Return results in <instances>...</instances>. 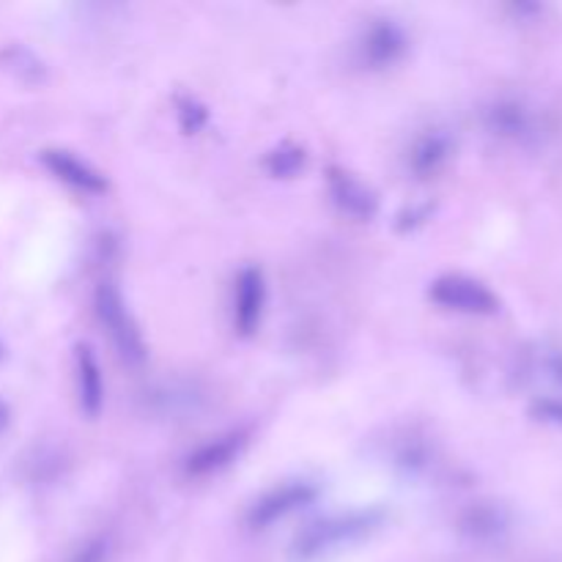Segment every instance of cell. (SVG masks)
I'll return each instance as SVG.
<instances>
[{"instance_id":"16","label":"cell","mask_w":562,"mask_h":562,"mask_svg":"<svg viewBox=\"0 0 562 562\" xmlns=\"http://www.w3.org/2000/svg\"><path fill=\"white\" fill-rule=\"evenodd\" d=\"M176 113H179V124L187 135H195V132H201L209 124V110L192 97L179 99V110Z\"/></svg>"},{"instance_id":"4","label":"cell","mask_w":562,"mask_h":562,"mask_svg":"<svg viewBox=\"0 0 562 562\" xmlns=\"http://www.w3.org/2000/svg\"><path fill=\"white\" fill-rule=\"evenodd\" d=\"M406 49H409V36L398 22L387 16L371 20V25H366V31L357 38V60L366 69H390L404 60Z\"/></svg>"},{"instance_id":"12","label":"cell","mask_w":562,"mask_h":562,"mask_svg":"<svg viewBox=\"0 0 562 562\" xmlns=\"http://www.w3.org/2000/svg\"><path fill=\"white\" fill-rule=\"evenodd\" d=\"M75 384H77V401L86 417H99L104 409V376L102 366H99L97 351L88 344L75 346Z\"/></svg>"},{"instance_id":"15","label":"cell","mask_w":562,"mask_h":562,"mask_svg":"<svg viewBox=\"0 0 562 562\" xmlns=\"http://www.w3.org/2000/svg\"><path fill=\"white\" fill-rule=\"evenodd\" d=\"M110 558H113V541L108 532H97V536H88L66 562H110Z\"/></svg>"},{"instance_id":"11","label":"cell","mask_w":562,"mask_h":562,"mask_svg":"<svg viewBox=\"0 0 562 562\" xmlns=\"http://www.w3.org/2000/svg\"><path fill=\"white\" fill-rule=\"evenodd\" d=\"M488 132L514 143H530L538 135V124L532 110L519 99H497L483 113Z\"/></svg>"},{"instance_id":"7","label":"cell","mask_w":562,"mask_h":562,"mask_svg":"<svg viewBox=\"0 0 562 562\" xmlns=\"http://www.w3.org/2000/svg\"><path fill=\"white\" fill-rule=\"evenodd\" d=\"M327 190L335 206H338L344 214H349V217L355 220L376 217L379 212L376 190H373L368 181H362L357 173H351V170L333 165V168L327 170Z\"/></svg>"},{"instance_id":"1","label":"cell","mask_w":562,"mask_h":562,"mask_svg":"<svg viewBox=\"0 0 562 562\" xmlns=\"http://www.w3.org/2000/svg\"><path fill=\"white\" fill-rule=\"evenodd\" d=\"M387 521V510L382 505H368V508L340 510V514L324 516V519L311 521L291 543V554L296 562H316L344 549L357 547L373 532L382 530Z\"/></svg>"},{"instance_id":"10","label":"cell","mask_w":562,"mask_h":562,"mask_svg":"<svg viewBox=\"0 0 562 562\" xmlns=\"http://www.w3.org/2000/svg\"><path fill=\"white\" fill-rule=\"evenodd\" d=\"M453 148L456 140L448 130H426L423 135H417L415 143L409 146V154H406V170L420 181L434 179V176L442 173L445 165L450 162Z\"/></svg>"},{"instance_id":"6","label":"cell","mask_w":562,"mask_h":562,"mask_svg":"<svg viewBox=\"0 0 562 562\" xmlns=\"http://www.w3.org/2000/svg\"><path fill=\"white\" fill-rule=\"evenodd\" d=\"M250 445V431L247 428H231V431L217 434V437L206 439L198 445L190 456L184 459V472L190 477H212L217 472L228 470L245 448Z\"/></svg>"},{"instance_id":"13","label":"cell","mask_w":562,"mask_h":562,"mask_svg":"<svg viewBox=\"0 0 562 562\" xmlns=\"http://www.w3.org/2000/svg\"><path fill=\"white\" fill-rule=\"evenodd\" d=\"M307 162L305 148L294 146V143H283V146L272 148L263 159V168L274 176V179H291V176L300 173Z\"/></svg>"},{"instance_id":"3","label":"cell","mask_w":562,"mask_h":562,"mask_svg":"<svg viewBox=\"0 0 562 562\" xmlns=\"http://www.w3.org/2000/svg\"><path fill=\"white\" fill-rule=\"evenodd\" d=\"M428 300L442 311L461 313V316H494L499 311L497 294L483 280L461 272L439 274L428 285Z\"/></svg>"},{"instance_id":"8","label":"cell","mask_w":562,"mask_h":562,"mask_svg":"<svg viewBox=\"0 0 562 562\" xmlns=\"http://www.w3.org/2000/svg\"><path fill=\"white\" fill-rule=\"evenodd\" d=\"M42 165L55 176L58 181H64L71 190L82 192V195H104L108 192V176L99 168H93L88 159L77 157L75 151H66V148H47L42 151Z\"/></svg>"},{"instance_id":"14","label":"cell","mask_w":562,"mask_h":562,"mask_svg":"<svg viewBox=\"0 0 562 562\" xmlns=\"http://www.w3.org/2000/svg\"><path fill=\"white\" fill-rule=\"evenodd\" d=\"M464 527L472 532L475 538H494L505 530V516L503 510L488 508V505H477L467 514Z\"/></svg>"},{"instance_id":"18","label":"cell","mask_w":562,"mask_h":562,"mask_svg":"<svg viewBox=\"0 0 562 562\" xmlns=\"http://www.w3.org/2000/svg\"><path fill=\"white\" fill-rule=\"evenodd\" d=\"M9 420H11V412H9V406H5L3 401H0V434H3L5 428H9Z\"/></svg>"},{"instance_id":"17","label":"cell","mask_w":562,"mask_h":562,"mask_svg":"<svg viewBox=\"0 0 562 562\" xmlns=\"http://www.w3.org/2000/svg\"><path fill=\"white\" fill-rule=\"evenodd\" d=\"M536 415L541 417V420L558 423V426H562V398H554V395L541 398L536 404Z\"/></svg>"},{"instance_id":"9","label":"cell","mask_w":562,"mask_h":562,"mask_svg":"<svg viewBox=\"0 0 562 562\" xmlns=\"http://www.w3.org/2000/svg\"><path fill=\"white\" fill-rule=\"evenodd\" d=\"M267 311V278L261 267H245L234 283V329L239 335H252L261 327Z\"/></svg>"},{"instance_id":"2","label":"cell","mask_w":562,"mask_h":562,"mask_svg":"<svg viewBox=\"0 0 562 562\" xmlns=\"http://www.w3.org/2000/svg\"><path fill=\"white\" fill-rule=\"evenodd\" d=\"M93 311H97L99 324L108 333L115 355L130 368H140L148 360V346L143 338V329L137 324L135 313L130 311V302L124 300L115 283H99L93 294Z\"/></svg>"},{"instance_id":"5","label":"cell","mask_w":562,"mask_h":562,"mask_svg":"<svg viewBox=\"0 0 562 562\" xmlns=\"http://www.w3.org/2000/svg\"><path fill=\"white\" fill-rule=\"evenodd\" d=\"M316 499H318L316 483H307V481L283 483V486L272 488V492H267L263 497L256 499V505H252L250 514H247V521H250V527H256V530H267V527L283 521L285 516L313 505Z\"/></svg>"}]
</instances>
